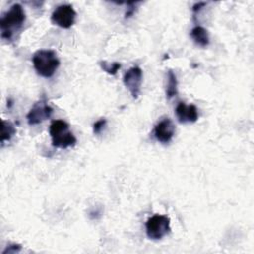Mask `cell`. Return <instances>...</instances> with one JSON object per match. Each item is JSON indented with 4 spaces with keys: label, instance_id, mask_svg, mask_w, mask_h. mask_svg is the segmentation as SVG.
Wrapping results in <instances>:
<instances>
[{
    "label": "cell",
    "instance_id": "52a82bcc",
    "mask_svg": "<svg viewBox=\"0 0 254 254\" xmlns=\"http://www.w3.org/2000/svg\"><path fill=\"white\" fill-rule=\"evenodd\" d=\"M142 81H143V71L137 65L130 67L123 75V83L125 87L130 91L134 99H137L139 97Z\"/></svg>",
    "mask_w": 254,
    "mask_h": 254
},
{
    "label": "cell",
    "instance_id": "2e32d148",
    "mask_svg": "<svg viewBox=\"0 0 254 254\" xmlns=\"http://www.w3.org/2000/svg\"><path fill=\"white\" fill-rule=\"evenodd\" d=\"M22 249V246L20 244H16V243H13V244H10L8 245L3 251H2V254H15V253H18L20 252Z\"/></svg>",
    "mask_w": 254,
    "mask_h": 254
},
{
    "label": "cell",
    "instance_id": "7a4b0ae2",
    "mask_svg": "<svg viewBox=\"0 0 254 254\" xmlns=\"http://www.w3.org/2000/svg\"><path fill=\"white\" fill-rule=\"evenodd\" d=\"M33 65L37 73L43 77H52L60 66V60L54 50L42 49L34 53Z\"/></svg>",
    "mask_w": 254,
    "mask_h": 254
},
{
    "label": "cell",
    "instance_id": "e0dca14e",
    "mask_svg": "<svg viewBox=\"0 0 254 254\" xmlns=\"http://www.w3.org/2000/svg\"><path fill=\"white\" fill-rule=\"evenodd\" d=\"M205 5H206V3H204V2H199V3L194 4V5L192 6V8H191L193 15H195L197 12H199Z\"/></svg>",
    "mask_w": 254,
    "mask_h": 254
},
{
    "label": "cell",
    "instance_id": "ba28073f",
    "mask_svg": "<svg viewBox=\"0 0 254 254\" xmlns=\"http://www.w3.org/2000/svg\"><path fill=\"white\" fill-rule=\"evenodd\" d=\"M176 132V126L170 118H164L154 127V136L160 143L167 144L172 141Z\"/></svg>",
    "mask_w": 254,
    "mask_h": 254
},
{
    "label": "cell",
    "instance_id": "5b68a950",
    "mask_svg": "<svg viewBox=\"0 0 254 254\" xmlns=\"http://www.w3.org/2000/svg\"><path fill=\"white\" fill-rule=\"evenodd\" d=\"M76 12L68 4L58 6L51 15L52 23L63 29H69L74 24Z\"/></svg>",
    "mask_w": 254,
    "mask_h": 254
},
{
    "label": "cell",
    "instance_id": "9a60e30c",
    "mask_svg": "<svg viewBox=\"0 0 254 254\" xmlns=\"http://www.w3.org/2000/svg\"><path fill=\"white\" fill-rule=\"evenodd\" d=\"M138 4H140L139 2H129V3H127V10H126V12H125V16H124V18L125 19H129L130 17H132L133 15H134V13L136 12V9H137V5Z\"/></svg>",
    "mask_w": 254,
    "mask_h": 254
},
{
    "label": "cell",
    "instance_id": "5bb4252c",
    "mask_svg": "<svg viewBox=\"0 0 254 254\" xmlns=\"http://www.w3.org/2000/svg\"><path fill=\"white\" fill-rule=\"evenodd\" d=\"M105 125H106V119H105V118H100V119H98L97 121L94 122V124H93V126H92L93 133H94L95 135L99 134V133L103 130V128L105 127Z\"/></svg>",
    "mask_w": 254,
    "mask_h": 254
},
{
    "label": "cell",
    "instance_id": "4fadbf2b",
    "mask_svg": "<svg viewBox=\"0 0 254 254\" xmlns=\"http://www.w3.org/2000/svg\"><path fill=\"white\" fill-rule=\"evenodd\" d=\"M99 65L103 71H105L106 73H108L110 75H115L121 67V64L118 62L108 63L106 61H101V62H99Z\"/></svg>",
    "mask_w": 254,
    "mask_h": 254
},
{
    "label": "cell",
    "instance_id": "8992f818",
    "mask_svg": "<svg viewBox=\"0 0 254 254\" xmlns=\"http://www.w3.org/2000/svg\"><path fill=\"white\" fill-rule=\"evenodd\" d=\"M54 112V109L48 103L46 97H42L31 107L27 113V121L29 125H37L49 119Z\"/></svg>",
    "mask_w": 254,
    "mask_h": 254
},
{
    "label": "cell",
    "instance_id": "8fae6325",
    "mask_svg": "<svg viewBox=\"0 0 254 254\" xmlns=\"http://www.w3.org/2000/svg\"><path fill=\"white\" fill-rule=\"evenodd\" d=\"M167 85H166V96L167 98H172L178 94V79L173 70H169L167 74Z\"/></svg>",
    "mask_w": 254,
    "mask_h": 254
},
{
    "label": "cell",
    "instance_id": "9c48e42d",
    "mask_svg": "<svg viewBox=\"0 0 254 254\" xmlns=\"http://www.w3.org/2000/svg\"><path fill=\"white\" fill-rule=\"evenodd\" d=\"M176 116L180 123H194L198 119V111L194 104L179 102L176 106Z\"/></svg>",
    "mask_w": 254,
    "mask_h": 254
},
{
    "label": "cell",
    "instance_id": "277c9868",
    "mask_svg": "<svg viewBox=\"0 0 254 254\" xmlns=\"http://www.w3.org/2000/svg\"><path fill=\"white\" fill-rule=\"evenodd\" d=\"M146 234L152 240H160L171 231L170 218L163 214H154L146 221Z\"/></svg>",
    "mask_w": 254,
    "mask_h": 254
},
{
    "label": "cell",
    "instance_id": "30bf717a",
    "mask_svg": "<svg viewBox=\"0 0 254 254\" xmlns=\"http://www.w3.org/2000/svg\"><path fill=\"white\" fill-rule=\"evenodd\" d=\"M192 41L199 47L205 48L209 45V36L207 31L201 26H194L190 33Z\"/></svg>",
    "mask_w": 254,
    "mask_h": 254
},
{
    "label": "cell",
    "instance_id": "3957f363",
    "mask_svg": "<svg viewBox=\"0 0 254 254\" xmlns=\"http://www.w3.org/2000/svg\"><path fill=\"white\" fill-rule=\"evenodd\" d=\"M49 133L52 138V145L56 148L66 149L76 144V138L64 120H54L49 127Z\"/></svg>",
    "mask_w": 254,
    "mask_h": 254
},
{
    "label": "cell",
    "instance_id": "6da1fadb",
    "mask_svg": "<svg viewBox=\"0 0 254 254\" xmlns=\"http://www.w3.org/2000/svg\"><path fill=\"white\" fill-rule=\"evenodd\" d=\"M25 21L26 14L23 7L18 3L13 4L9 10L1 16V38L7 42L12 41L16 34L22 30Z\"/></svg>",
    "mask_w": 254,
    "mask_h": 254
},
{
    "label": "cell",
    "instance_id": "7c38bea8",
    "mask_svg": "<svg viewBox=\"0 0 254 254\" xmlns=\"http://www.w3.org/2000/svg\"><path fill=\"white\" fill-rule=\"evenodd\" d=\"M16 134L15 126L4 119H2V128H1V143L4 144L6 141H10L11 138Z\"/></svg>",
    "mask_w": 254,
    "mask_h": 254
}]
</instances>
